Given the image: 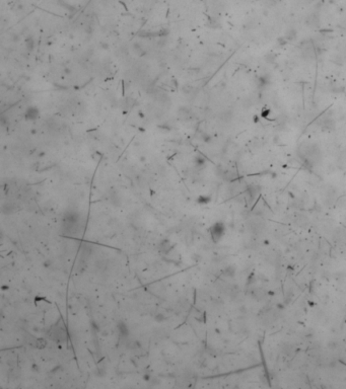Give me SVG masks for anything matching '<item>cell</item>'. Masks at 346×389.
Wrapping results in <instances>:
<instances>
[{"label": "cell", "instance_id": "6", "mask_svg": "<svg viewBox=\"0 0 346 389\" xmlns=\"http://www.w3.org/2000/svg\"><path fill=\"white\" fill-rule=\"evenodd\" d=\"M194 161H195V165L197 166V167H202V166L205 164V158L203 157L202 155L196 156Z\"/></svg>", "mask_w": 346, "mask_h": 389}, {"label": "cell", "instance_id": "9", "mask_svg": "<svg viewBox=\"0 0 346 389\" xmlns=\"http://www.w3.org/2000/svg\"><path fill=\"white\" fill-rule=\"evenodd\" d=\"M235 273V270L234 267H228V268L225 269V271H224V274L227 275V277H234Z\"/></svg>", "mask_w": 346, "mask_h": 389}, {"label": "cell", "instance_id": "3", "mask_svg": "<svg viewBox=\"0 0 346 389\" xmlns=\"http://www.w3.org/2000/svg\"><path fill=\"white\" fill-rule=\"evenodd\" d=\"M118 331H119L120 337H121L122 338H127L128 335H129V328H128V325L126 324L125 322L120 321L119 323H118Z\"/></svg>", "mask_w": 346, "mask_h": 389}, {"label": "cell", "instance_id": "5", "mask_svg": "<svg viewBox=\"0 0 346 389\" xmlns=\"http://www.w3.org/2000/svg\"><path fill=\"white\" fill-rule=\"evenodd\" d=\"M25 48L29 50V51H33L35 49V40L33 36H28L25 40Z\"/></svg>", "mask_w": 346, "mask_h": 389}, {"label": "cell", "instance_id": "11", "mask_svg": "<svg viewBox=\"0 0 346 389\" xmlns=\"http://www.w3.org/2000/svg\"><path fill=\"white\" fill-rule=\"evenodd\" d=\"M165 319V315L162 314V313H158V314H156L155 316H154V320L156 321V322H162Z\"/></svg>", "mask_w": 346, "mask_h": 389}, {"label": "cell", "instance_id": "8", "mask_svg": "<svg viewBox=\"0 0 346 389\" xmlns=\"http://www.w3.org/2000/svg\"><path fill=\"white\" fill-rule=\"evenodd\" d=\"M133 48H134V51H135L136 53H137L138 56H142V55H144V54H145V51H144V50L140 47V45L137 44V43H136V44H134V46H133Z\"/></svg>", "mask_w": 346, "mask_h": 389}, {"label": "cell", "instance_id": "2", "mask_svg": "<svg viewBox=\"0 0 346 389\" xmlns=\"http://www.w3.org/2000/svg\"><path fill=\"white\" fill-rule=\"evenodd\" d=\"M40 117V109L37 108L35 105L29 106L28 109H25L24 118L25 121H36L37 119H39Z\"/></svg>", "mask_w": 346, "mask_h": 389}, {"label": "cell", "instance_id": "7", "mask_svg": "<svg viewBox=\"0 0 346 389\" xmlns=\"http://www.w3.org/2000/svg\"><path fill=\"white\" fill-rule=\"evenodd\" d=\"M36 347L38 349H44L46 345H47V341L44 340V338H38L36 341Z\"/></svg>", "mask_w": 346, "mask_h": 389}, {"label": "cell", "instance_id": "10", "mask_svg": "<svg viewBox=\"0 0 346 389\" xmlns=\"http://www.w3.org/2000/svg\"><path fill=\"white\" fill-rule=\"evenodd\" d=\"M209 201H210V198L206 197V196H200L197 200L199 204H207V203H209Z\"/></svg>", "mask_w": 346, "mask_h": 389}, {"label": "cell", "instance_id": "1", "mask_svg": "<svg viewBox=\"0 0 346 389\" xmlns=\"http://www.w3.org/2000/svg\"><path fill=\"white\" fill-rule=\"evenodd\" d=\"M224 231H225V227L224 223H221V222H216L210 228V235H211L212 240L214 242L219 241L222 236H224Z\"/></svg>", "mask_w": 346, "mask_h": 389}, {"label": "cell", "instance_id": "12", "mask_svg": "<svg viewBox=\"0 0 346 389\" xmlns=\"http://www.w3.org/2000/svg\"><path fill=\"white\" fill-rule=\"evenodd\" d=\"M32 369H33V370H34V371H38V368H37V366H36V364H34V365H33V367H32Z\"/></svg>", "mask_w": 346, "mask_h": 389}, {"label": "cell", "instance_id": "4", "mask_svg": "<svg viewBox=\"0 0 346 389\" xmlns=\"http://www.w3.org/2000/svg\"><path fill=\"white\" fill-rule=\"evenodd\" d=\"M159 248H161V251L164 252V254H169V252L171 251L172 246H171V243H169V240H164V241L161 242Z\"/></svg>", "mask_w": 346, "mask_h": 389}]
</instances>
